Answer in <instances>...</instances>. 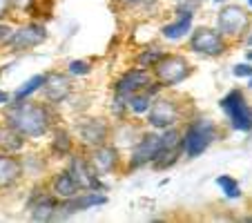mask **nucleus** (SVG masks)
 <instances>
[{
	"label": "nucleus",
	"mask_w": 252,
	"mask_h": 223,
	"mask_svg": "<svg viewBox=\"0 0 252 223\" xmlns=\"http://www.w3.org/2000/svg\"><path fill=\"white\" fill-rule=\"evenodd\" d=\"M2 121L11 125L16 132H20L25 138H40L52 132V127L56 125V112H54V105H49L47 100L36 103L32 98H23L5 105Z\"/></svg>",
	"instance_id": "nucleus-1"
},
{
	"label": "nucleus",
	"mask_w": 252,
	"mask_h": 223,
	"mask_svg": "<svg viewBox=\"0 0 252 223\" xmlns=\"http://www.w3.org/2000/svg\"><path fill=\"white\" fill-rule=\"evenodd\" d=\"M219 127L217 123L205 116H194V119L188 121L186 129L181 132V147L183 154L188 159H196L212 145L217 138H219Z\"/></svg>",
	"instance_id": "nucleus-2"
},
{
	"label": "nucleus",
	"mask_w": 252,
	"mask_h": 223,
	"mask_svg": "<svg viewBox=\"0 0 252 223\" xmlns=\"http://www.w3.org/2000/svg\"><path fill=\"white\" fill-rule=\"evenodd\" d=\"M154 83V76L150 69H141V67H132V69L123 71L114 83V109L116 116H123L127 112V100L138 92H145Z\"/></svg>",
	"instance_id": "nucleus-3"
},
{
	"label": "nucleus",
	"mask_w": 252,
	"mask_h": 223,
	"mask_svg": "<svg viewBox=\"0 0 252 223\" xmlns=\"http://www.w3.org/2000/svg\"><path fill=\"white\" fill-rule=\"evenodd\" d=\"M252 14L248 7L237 2H225L217 14V29L228 43H239L250 33Z\"/></svg>",
	"instance_id": "nucleus-4"
},
{
	"label": "nucleus",
	"mask_w": 252,
	"mask_h": 223,
	"mask_svg": "<svg viewBox=\"0 0 252 223\" xmlns=\"http://www.w3.org/2000/svg\"><path fill=\"white\" fill-rule=\"evenodd\" d=\"M152 76L163 90H172L192 76V63L183 54L165 52V56L152 67Z\"/></svg>",
	"instance_id": "nucleus-5"
},
{
	"label": "nucleus",
	"mask_w": 252,
	"mask_h": 223,
	"mask_svg": "<svg viewBox=\"0 0 252 223\" xmlns=\"http://www.w3.org/2000/svg\"><path fill=\"white\" fill-rule=\"evenodd\" d=\"M148 125L157 132L161 129H167V127H176V125L183 121V109H181V103L179 98L174 96H167V94H157L152 98V105H150L148 114Z\"/></svg>",
	"instance_id": "nucleus-6"
},
{
	"label": "nucleus",
	"mask_w": 252,
	"mask_h": 223,
	"mask_svg": "<svg viewBox=\"0 0 252 223\" xmlns=\"http://www.w3.org/2000/svg\"><path fill=\"white\" fill-rule=\"evenodd\" d=\"M221 109H223L225 119H228V125L234 129V132H252V107L248 103L246 94L241 90H230L228 94L221 98Z\"/></svg>",
	"instance_id": "nucleus-7"
},
{
	"label": "nucleus",
	"mask_w": 252,
	"mask_h": 223,
	"mask_svg": "<svg viewBox=\"0 0 252 223\" xmlns=\"http://www.w3.org/2000/svg\"><path fill=\"white\" fill-rule=\"evenodd\" d=\"M47 38H49L47 27H45L40 20H29V23H25V25H18V27L11 32V38L7 40L5 49L11 54L32 52V49L40 47Z\"/></svg>",
	"instance_id": "nucleus-8"
},
{
	"label": "nucleus",
	"mask_w": 252,
	"mask_h": 223,
	"mask_svg": "<svg viewBox=\"0 0 252 223\" xmlns=\"http://www.w3.org/2000/svg\"><path fill=\"white\" fill-rule=\"evenodd\" d=\"M188 47H190V52L199 54V56L219 58L228 52L230 43L221 36L217 27H196L188 36Z\"/></svg>",
	"instance_id": "nucleus-9"
},
{
	"label": "nucleus",
	"mask_w": 252,
	"mask_h": 223,
	"mask_svg": "<svg viewBox=\"0 0 252 223\" xmlns=\"http://www.w3.org/2000/svg\"><path fill=\"white\" fill-rule=\"evenodd\" d=\"M158 150H161V132H143L138 136V141L132 145V152H129L127 159V170L136 172L152 165Z\"/></svg>",
	"instance_id": "nucleus-10"
},
{
	"label": "nucleus",
	"mask_w": 252,
	"mask_h": 223,
	"mask_svg": "<svg viewBox=\"0 0 252 223\" xmlns=\"http://www.w3.org/2000/svg\"><path fill=\"white\" fill-rule=\"evenodd\" d=\"M107 203V194H103V190H81L78 194L69 196V199L58 201V210H56V221L69 219L78 212H85L92 208H100Z\"/></svg>",
	"instance_id": "nucleus-11"
},
{
	"label": "nucleus",
	"mask_w": 252,
	"mask_h": 223,
	"mask_svg": "<svg viewBox=\"0 0 252 223\" xmlns=\"http://www.w3.org/2000/svg\"><path fill=\"white\" fill-rule=\"evenodd\" d=\"M74 134H76V138L81 141V145L85 150H92V147H98L110 141L112 129L107 121L96 119V116H87V119H81L76 123Z\"/></svg>",
	"instance_id": "nucleus-12"
},
{
	"label": "nucleus",
	"mask_w": 252,
	"mask_h": 223,
	"mask_svg": "<svg viewBox=\"0 0 252 223\" xmlns=\"http://www.w3.org/2000/svg\"><path fill=\"white\" fill-rule=\"evenodd\" d=\"M67 170L71 172V176L78 181L83 190H105V183L100 181V174L94 170L90 157L87 154H74L71 152L69 163H67Z\"/></svg>",
	"instance_id": "nucleus-13"
},
{
	"label": "nucleus",
	"mask_w": 252,
	"mask_h": 223,
	"mask_svg": "<svg viewBox=\"0 0 252 223\" xmlns=\"http://www.w3.org/2000/svg\"><path fill=\"white\" fill-rule=\"evenodd\" d=\"M49 105H63L74 94V83L67 71H52L45 76V85L40 90Z\"/></svg>",
	"instance_id": "nucleus-14"
},
{
	"label": "nucleus",
	"mask_w": 252,
	"mask_h": 223,
	"mask_svg": "<svg viewBox=\"0 0 252 223\" xmlns=\"http://www.w3.org/2000/svg\"><path fill=\"white\" fill-rule=\"evenodd\" d=\"M90 161L92 165H94V170L98 172L100 176H107V174H114L116 170L121 167V152L116 150V145H112L110 141L103 143V145L98 147H92L90 150Z\"/></svg>",
	"instance_id": "nucleus-15"
},
{
	"label": "nucleus",
	"mask_w": 252,
	"mask_h": 223,
	"mask_svg": "<svg viewBox=\"0 0 252 223\" xmlns=\"http://www.w3.org/2000/svg\"><path fill=\"white\" fill-rule=\"evenodd\" d=\"M27 210L33 221H54L56 219V210H58V199L49 190H38L36 194H32Z\"/></svg>",
	"instance_id": "nucleus-16"
},
{
	"label": "nucleus",
	"mask_w": 252,
	"mask_h": 223,
	"mask_svg": "<svg viewBox=\"0 0 252 223\" xmlns=\"http://www.w3.org/2000/svg\"><path fill=\"white\" fill-rule=\"evenodd\" d=\"M23 161L16 154L0 152V192L11 190L23 181Z\"/></svg>",
	"instance_id": "nucleus-17"
},
{
	"label": "nucleus",
	"mask_w": 252,
	"mask_h": 223,
	"mask_svg": "<svg viewBox=\"0 0 252 223\" xmlns=\"http://www.w3.org/2000/svg\"><path fill=\"white\" fill-rule=\"evenodd\" d=\"M194 29V14H186V11H176V18L172 23H165L161 27V36L165 40L172 43H179V40H186L188 36Z\"/></svg>",
	"instance_id": "nucleus-18"
},
{
	"label": "nucleus",
	"mask_w": 252,
	"mask_h": 223,
	"mask_svg": "<svg viewBox=\"0 0 252 223\" xmlns=\"http://www.w3.org/2000/svg\"><path fill=\"white\" fill-rule=\"evenodd\" d=\"M83 188L78 185V181L71 176L69 170H61L56 172V174L52 176V181H49V192H52L54 196H56L58 201L63 199H69V196L78 194Z\"/></svg>",
	"instance_id": "nucleus-19"
},
{
	"label": "nucleus",
	"mask_w": 252,
	"mask_h": 223,
	"mask_svg": "<svg viewBox=\"0 0 252 223\" xmlns=\"http://www.w3.org/2000/svg\"><path fill=\"white\" fill-rule=\"evenodd\" d=\"M74 152V136L67 127L54 125L52 127V154L54 159H69Z\"/></svg>",
	"instance_id": "nucleus-20"
},
{
	"label": "nucleus",
	"mask_w": 252,
	"mask_h": 223,
	"mask_svg": "<svg viewBox=\"0 0 252 223\" xmlns=\"http://www.w3.org/2000/svg\"><path fill=\"white\" fill-rule=\"evenodd\" d=\"M27 138L20 132H16L11 125H7L5 121L0 123V152H9V154H18L25 150Z\"/></svg>",
	"instance_id": "nucleus-21"
},
{
	"label": "nucleus",
	"mask_w": 252,
	"mask_h": 223,
	"mask_svg": "<svg viewBox=\"0 0 252 223\" xmlns=\"http://www.w3.org/2000/svg\"><path fill=\"white\" fill-rule=\"evenodd\" d=\"M163 56H165V49L158 47V45L145 47V49H141V52L134 56V67H141V69H150V71H152V67L157 65Z\"/></svg>",
	"instance_id": "nucleus-22"
},
{
	"label": "nucleus",
	"mask_w": 252,
	"mask_h": 223,
	"mask_svg": "<svg viewBox=\"0 0 252 223\" xmlns=\"http://www.w3.org/2000/svg\"><path fill=\"white\" fill-rule=\"evenodd\" d=\"M45 76L47 74H36V76H32L29 81H25L23 85L16 90V94H14V98L16 100H23V98H32L36 92H40L43 90V85H45Z\"/></svg>",
	"instance_id": "nucleus-23"
},
{
	"label": "nucleus",
	"mask_w": 252,
	"mask_h": 223,
	"mask_svg": "<svg viewBox=\"0 0 252 223\" xmlns=\"http://www.w3.org/2000/svg\"><path fill=\"white\" fill-rule=\"evenodd\" d=\"M152 98L154 96L150 94L148 90L138 92V94H134L132 98L127 100V112H132L134 116H145L148 114V109H150V105H152Z\"/></svg>",
	"instance_id": "nucleus-24"
},
{
	"label": "nucleus",
	"mask_w": 252,
	"mask_h": 223,
	"mask_svg": "<svg viewBox=\"0 0 252 223\" xmlns=\"http://www.w3.org/2000/svg\"><path fill=\"white\" fill-rule=\"evenodd\" d=\"M217 185H219V190L223 192L228 199H239V196H241V188H239L237 179H232L230 174H221L219 179H217Z\"/></svg>",
	"instance_id": "nucleus-25"
},
{
	"label": "nucleus",
	"mask_w": 252,
	"mask_h": 223,
	"mask_svg": "<svg viewBox=\"0 0 252 223\" xmlns=\"http://www.w3.org/2000/svg\"><path fill=\"white\" fill-rule=\"evenodd\" d=\"M67 74L71 78L74 76H90L92 74V63L90 61H83V58H76V61H69L67 63Z\"/></svg>",
	"instance_id": "nucleus-26"
},
{
	"label": "nucleus",
	"mask_w": 252,
	"mask_h": 223,
	"mask_svg": "<svg viewBox=\"0 0 252 223\" xmlns=\"http://www.w3.org/2000/svg\"><path fill=\"white\" fill-rule=\"evenodd\" d=\"M33 0H11V14H29Z\"/></svg>",
	"instance_id": "nucleus-27"
},
{
	"label": "nucleus",
	"mask_w": 252,
	"mask_h": 223,
	"mask_svg": "<svg viewBox=\"0 0 252 223\" xmlns=\"http://www.w3.org/2000/svg\"><path fill=\"white\" fill-rule=\"evenodd\" d=\"M232 74L237 78H250L252 76V65L250 63H239V65L232 67Z\"/></svg>",
	"instance_id": "nucleus-28"
},
{
	"label": "nucleus",
	"mask_w": 252,
	"mask_h": 223,
	"mask_svg": "<svg viewBox=\"0 0 252 223\" xmlns=\"http://www.w3.org/2000/svg\"><path fill=\"white\" fill-rule=\"evenodd\" d=\"M11 32H14V27L9 23H5V20H0V49H5L7 40L11 38Z\"/></svg>",
	"instance_id": "nucleus-29"
},
{
	"label": "nucleus",
	"mask_w": 252,
	"mask_h": 223,
	"mask_svg": "<svg viewBox=\"0 0 252 223\" xmlns=\"http://www.w3.org/2000/svg\"><path fill=\"white\" fill-rule=\"evenodd\" d=\"M112 2L123 7V9H132V7H145L150 2H154V0H112Z\"/></svg>",
	"instance_id": "nucleus-30"
},
{
	"label": "nucleus",
	"mask_w": 252,
	"mask_h": 223,
	"mask_svg": "<svg viewBox=\"0 0 252 223\" xmlns=\"http://www.w3.org/2000/svg\"><path fill=\"white\" fill-rule=\"evenodd\" d=\"M11 16V0H0V20Z\"/></svg>",
	"instance_id": "nucleus-31"
},
{
	"label": "nucleus",
	"mask_w": 252,
	"mask_h": 223,
	"mask_svg": "<svg viewBox=\"0 0 252 223\" xmlns=\"http://www.w3.org/2000/svg\"><path fill=\"white\" fill-rule=\"evenodd\" d=\"M7 103H9V96L5 92H0V105H7Z\"/></svg>",
	"instance_id": "nucleus-32"
},
{
	"label": "nucleus",
	"mask_w": 252,
	"mask_h": 223,
	"mask_svg": "<svg viewBox=\"0 0 252 223\" xmlns=\"http://www.w3.org/2000/svg\"><path fill=\"white\" fill-rule=\"evenodd\" d=\"M246 56H248V61H252V49H248V54H246Z\"/></svg>",
	"instance_id": "nucleus-33"
},
{
	"label": "nucleus",
	"mask_w": 252,
	"mask_h": 223,
	"mask_svg": "<svg viewBox=\"0 0 252 223\" xmlns=\"http://www.w3.org/2000/svg\"><path fill=\"white\" fill-rule=\"evenodd\" d=\"M246 2H248V7H250V9H252V0H246Z\"/></svg>",
	"instance_id": "nucleus-34"
},
{
	"label": "nucleus",
	"mask_w": 252,
	"mask_h": 223,
	"mask_svg": "<svg viewBox=\"0 0 252 223\" xmlns=\"http://www.w3.org/2000/svg\"><path fill=\"white\" fill-rule=\"evenodd\" d=\"M248 83H250V90H252V76H250V78H248Z\"/></svg>",
	"instance_id": "nucleus-35"
},
{
	"label": "nucleus",
	"mask_w": 252,
	"mask_h": 223,
	"mask_svg": "<svg viewBox=\"0 0 252 223\" xmlns=\"http://www.w3.org/2000/svg\"><path fill=\"white\" fill-rule=\"evenodd\" d=\"M246 221H252V214H250V217H246Z\"/></svg>",
	"instance_id": "nucleus-36"
},
{
	"label": "nucleus",
	"mask_w": 252,
	"mask_h": 223,
	"mask_svg": "<svg viewBox=\"0 0 252 223\" xmlns=\"http://www.w3.org/2000/svg\"><path fill=\"white\" fill-rule=\"evenodd\" d=\"M217 2H225V0H217Z\"/></svg>",
	"instance_id": "nucleus-37"
}]
</instances>
